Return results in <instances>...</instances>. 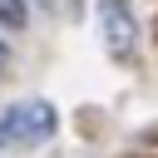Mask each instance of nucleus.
Instances as JSON below:
<instances>
[{
    "instance_id": "nucleus-5",
    "label": "nucleus",
    "mask_w": 158,
    "mask_h": 158,
    "mask_svg": "<svg viewBox=\"0 0 158 158\" xmlns=\"http://www.w3.org/2000/svg\"><path fill=\"white\" fill-rule=\"evenodd\" d=\"M40 5H44V10H59V0H40Z\"/></svg>"
},
{
    "instance_id": "nucleus-2",
    "label": "nucleus",
    "mask_w": 158,
    "mask_h": 158,
    "mask_svg": "<svg viewBox=\"0 0 158 158\" xmlns=\"http://www.w3.org/2000/svg\"><path fill=\"white\" fill-rule=\"evenodd\" d=\"M99 40L118 64H128L138 54V20L123 0H99Z\"/></svg>"
},
{
    "instance_id": "nucleus-1",
    "label": "nucleus",
    "mask_w": 158,
    "mask_h": 158,
    "mask_svg": "<svg viewBox=\"0 0 158 158\" xmlns=\"http://www.w3.org/2000/svg\"><path fill=\"white\" fill-rule=\"evenodd\" d=\"M54 128H59L54 104H44V99H20V104H10V109L0 114V153H5V148H35V143L54 138Z\"/></svg>"
},
{
    "instance_id": "nucleus-3",
    "label": "nucleus",
    "mask_w": 158,
    "mask_h": 158,
    "mask_svg": "<svg viewBox=\"0 0 158 158\" xmlns=\"http://www.w3.org/2000/svg\"><path fill=\"white\" fill-rule=\"evenodd\" d=\"M0 25L5 30H20L25 25V0H0Z\"/></svg>"
},
{
    "instance_id": "nucleus-4",
    "label": "nucleus",
    "mask_w": 158,
    "mask_h": 158,
    "mask_svg": "<svg viewBox=\"0 0 158 158\" xmlns=\"http://www.w3.org/2000/svg\"><path fill=\"white\" fill-rule=\"evenodd\" d=\"M5 64H10V49H5V44H0V69H5Z\"/></svg>"
}]
</instances>
